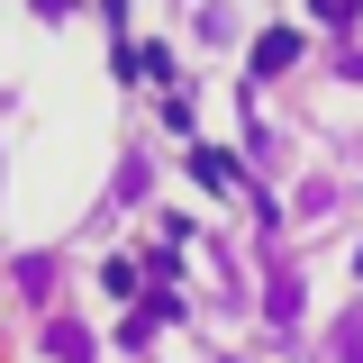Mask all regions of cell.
<instances>
[{
	"instance_id": "6da1fadb",
	"label": "cell",
	"mask_w": 363,
	"mask_h": 363,
	"mask_svg": "<svg viewBox=\"0 0 363 363\" xmlns=\"http://www.w3.org/2000/svg\"><path fill=\"white\" fill-rule=\"evenodd\" d=\"M291 55H300V37H291V28H272V37L255 45V73H281V64H291Z\"/></svg>"
},
{
	"instance_id": "7a4b0ae2",
	"label": "cell",
	"mask_w": 363,
	"mask_h": 363,
	"mask_svg": "<svg viewBox=\"0 0 363 363\" xmlns=\"http://www.w3.org/2000/svg\"><path fill=\"white\" fill-rule=\"evenodd\" d=\"M37 9H45V18H64V9H73V0H37Z\"/></svg>"
}]
</instances>
